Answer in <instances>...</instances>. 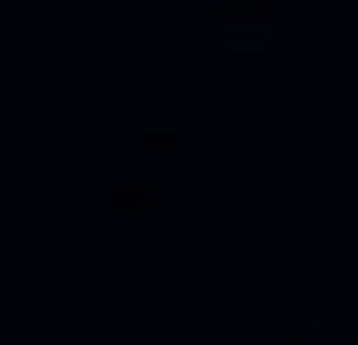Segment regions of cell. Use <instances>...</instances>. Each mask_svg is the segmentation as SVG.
<instances>
[{
  "instance_id": "1",
  "label": "cell",
  "mask_w": 358,
  "mask_h": 345,
  "mask_svg": "<svg viewBox=\"0 0 358 345\" xmlns=\"http://www.w3.org/2000/svg\"><path fill=\"white\" fill-rule=\"evenodd\" d=\"M285 345H319V332H292V339H285Z\"/></svg>"
},
{
  "instance_id": "2",
  "label": "cell",
  "mask_w": 358,
  "mask_h": 345,
  "mask_svg": "<svg viewBox=\"0 0 358 345\" xmlns=\"http://www.w3.org/2000/svg\"><path fill=\"white\" fill-rule=\"evenodd\" d=\"M338 7H345V13H358V0H338Z\"/></svg>"
}]
</instances>
